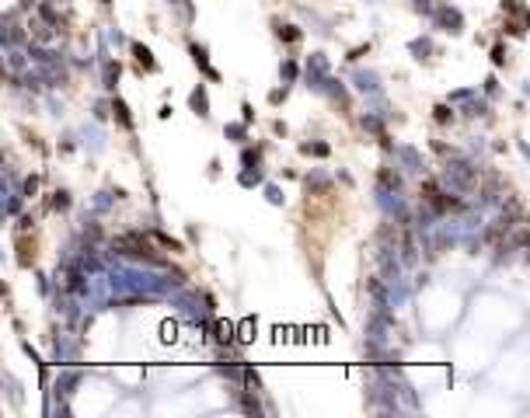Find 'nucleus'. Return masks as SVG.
I'll return each mask as SVG.
<instances>
[{
	"label": "nucleus",
	"mask_w": 530,
	"mask_h": 418,
	"mask_svg": "<svg viewBox=\"0 0 530 418\" xmlns=\"http://www.w3.org/2000/svg\"><path fill=\"white\" fill-rule=\"evenodd\" d=\"M112 251L115 255H122V258H133V262H150V265H160V255L150 248V241L143 237V234H122V237H115L112 241Z\"/></svg>",
	"instance_id": "1"
},
{
	"label": "nucleus",
	"mask_w": 530,
	"mask_h": 418,
	"mask_svg": "<svg viewBox=\"0 0 530 418\" xmlns=\"http://www.w3.org/2000/svg\"><path fill=\"white\" fill-rule=\"evenodd\" d=\"M474 181H478V167H474L471 160H454V164H447V171H443V185H447L450 192H471Z\"/></svg>",
	"instance_id": "2"
},
{
	"label": "nucleus",
	"mask_w": 530,
	"mask_h": 418,
	"mask_svg": "<svg viewBox=\"0 0 530 418\" xmlns=\"http://www.w3.org/2000/svg\"><path fill=\"white\" fill-rule=\"evenodd\" d=\"M307 87H314V91H324V87H328V60H324L321 53H314V56L307 60Z\"/></svg>",
	"instance_id": "3"
},
{
	"label": "nucleus",
	"mask_w": 530,
	"mask_h": 418,
	"mask_svg": "<svg viewBox=\"0 0 530 418\" xmlns=\"http://www.w3.org/2000/svg\"><path fill=\"white\" fill-rule=\"evenodd\" d=\"M433 21H436V28H443V32H450V35H460V32H464V14H460L457 7H436Z\"/></svg>",
	"instance_id": "4"
},
{
	"label": "nucleus",
	"mask_w": 530,
	"mask_h": 418,
	"mask_svg": "<svg viewBox=\"0 0 530 418\" xmlns=\"http://www.w3.org/2000/svg\"><path fill=\"white\" fill-rule=\"evenodd\" d=\"M189 105H192V112H196V115H203V119H206V115H210V94H206V87H196V91L189 94Z\"/></svg>",
	"instance_id": "5"
},
{
	"label": "nucleus",
	"mask_w": 530,
	"mask_h": 418,
	"mask_svg": "<svg viewBox=\"0 0 530 418\" xmlns=\"http://www.w3.org/2000/svg\"><path fill=\"white\" fill-rule=\"evenodd\" d=\"M129 49H133V56H136V63H140V67L147 70V73H153V70H157V60H153V53L147 49V46H143V42H133Z\"/></svg>",
	"instance_id": "6"
},
{
	"label": "nucleus",
	"mask_w": 530,
	"mask_h": 418,
	"mask_svg": "<svg viewBox=\"0 0 530 418\" xmlns=\"http://www.w3.org/2000/svg\"><path fill=\"white\" fill-rule=\"evenodd\" d=\"M367 293L374 296V310H387V293H384L380 279H367Z\"/></svg>",
	"instance_id": "7"
},
{
	"label": "nucleus",
	"mask_w": 530,
	"mask_h": 418,
	"mask_svg": "<svg viewBox=\"0 0 530 418\" xmlns=\"http://www.w3.org/2000/svg\"><path fill=\"white\" fill-rule=\"evenodd\" d=\"M32 262H35V241L21 237V241H18V265H25V269H28Z\"/></svg>",
	"instance_id": "8"
},
{
	"label": "nucleus",
	"mask_w": 530,
	"mask_h": 418,
	"mask_svg": "<svg viewBox=\"0 0 530 418\" xmlns=\"http://www.w3.org/2000/svg\"><path fill=\"white\" fill-rule=\"evenodd\" d=\"M189 53H192V60H196V67L203 70L206 77H213V80H217V70L210 67V56H206V49H203V46H192Z\"/></svg>",
	"instance_id": "9"
},
{
	"label": "nucleus",
	"mask_w": 530,
	"mask_h": 418,
	"mask_svg": "<svg viewBox=\"0 0 530 418\" xmlns=\"http://www.w3.org/2000/svg\"><path fill=\"white\" fill-rule=\"evenodd\" d=\"M394 153H398V157H401V160L408 164V171H422V157H419V153H415L412 146H398Z\"/></svg>",
	"instance_id": "10"
},
{
	"label": "nucleus",
	"mask_w": 530,
	"mask_h": 418,
	"mask_svg": "<svg viewBox=\"0 0 530 418\" xmlns=\"http://www.w3.org/2000/svg\"><path fill=\"white\" fill-rule=\"evenodd\" d=\"M352 84H356L363 94H374V91L380 87V84H377V73H356V77H352Z\"/></svg>",
	"instance_id": "11"
},
{
	"label": "nucleus",
	"mask_w": 530,
	"mask_h": 418,
	"mask_svg": "<svg viewBox=\"0 0 530 418\" xmlns=\"http://www.w3.org/2000/svg\"><path fill=\"white\" fill-rule=\"evenodd\" d=\"M380 188H387V192H398L401 188V174H394V171H380Z\"/></svg>",
	"instance_id": "12"
},
{
	"label": "nucleus",
	"mask_w": 530,
	"mask_h": 418,
	"mask_svg": "<svg viewBox=\"0 0 530 418\" xmlns=\"http://www.w3.org/2000/svg\"><path fill=\"white\" fill-rule=\"evenodd\" d=\"M112 112H115V119H119V122H122L126 129H133V119H129V108H126V105H122L119 98L112 101Z\"/></svg>",
	"instance_id": "13"
},
{
	"label": "nucleus",
	"mask_w": 530,
	"mask_h": 418,
	"mask_svg": "<svg viewBox=\"0 0 530 418\" xmlns=\"http://www.w3.org/2000/svg\"><path fill=\"white\" fill-rule=\"evenodd\" d=\"M7 67H11V73H21V70H25V56H21L14 46L7 49Z\"/></svg>",
	"instance_id": "14"
},
{
	"label": "nucleus",
	"mask_w": 530,
	"mask_h": 418,
	"mask_svg": "<svg viewBox=\"0 0 530 418\" xmlns=\"http://www.w3.org/2000/svg\"><path fill=\"white\" fill-rule=\"evenodd\" d=\"M276 35H279L283 42H297V39H300V28H293V25H276Z\"/></svg>",
	"instance_id": "15"
},
{
	"label": "nucleus",
	"mask_w": 530,
	"mask_h": 418,
	"mask_svg": "<svg viewBox=\"0 0 530 418\" xmlns=\"http://www.w3.org/2000/svg\"><path fill=\"white\" fill-rule=\"evenodd\" d=\"M324 91H331V98H335V101H342V105L349 101V94H345V87H342L338 80H331V77H328V87H324Z\"/></svg>",
	"instance_id": "16"
},
{
	"label": "nucleus",
	"mask_w": 530,
	"mask_h": 418,
	"mask_svg": "<svg viewBox=\"0 0 530 418\" xmlns=\"http://www.w3.org/2000/svg\"><path fill=\"white\" fill-rule=\"evenodd\" d=\"M300 153H307V157H310V153H314V157H328V143H303Z\"/></svg>",
	"instance_id": "17"
},
{
	"label": "nucleus",
	"mask_w": 530,
	"mask_h": 418,
	"mask_svg": "<svg viewBox=\"0 0 530 418\" xmlns=\"http://www.w3.org/2000/svg\"><path fill=\"white\" fill-rule=\"evenodd\" d=\"M412 53H415L419 60H426V53H433V46H429V39H415V42H412Z\"/></svg>",
	"instance_id": "18"
},
{
	"label": "nucleus",
	"mask_w": 530,
	"mask_h": 418,
	"mask_svg": "<svg viewBox=\"0 0 530 418\" xmlns=\"http://www.w3.org/2000/svg\"><path fill=\"white\" fill-rule=\"evenodd\" d=\"M115 80H119V63H108L105 67V87H115Z\"/></svg>",
	"instance_id": "19"
},
{
	"label": "nucleus",
	"mask_w": 530,
	"mask_h": 418,
	"mask_svg": "<svg viewBox=\"0 0 530 418\" xmlns=\"http://www.w3.org/2000/svg\"><path fill=\"white\" fill-rule=\"evenodd\" d=\"M28 32H32V35H35V39H39V42H49V39H53V32H49V28H46V25H32V28H28Z\"/></svg>",
	"instance_id": "20"
},
{
	"label": "nucleus",
	"mask_w": 530,
	"mask_h": 418,
	"mask_svg": "<svg viewBox=\"0 0 530 418\" xmlns=\"http://www.w3.org/2000/svg\"><path fill=\"white\" fill-rule=\"evenodd\" d=\"M153 241H157V244H164V248H171V251H182V244H178V241H171L167 234H153Z\"/></svg>",
	"instance_id": "21"
},
{
	"label": "nucleus",
	"mask_w": 530,
	"mask_h": 418,
	"mask_svg": "<svg viewBox=\"0 0 530 418\" xmlns=\"http://www.w3.org/2000/svg\"><path fill=\"white\" fill-rule=\"evenodd\" d=\"M241 408H244L248 415H262V404H258L255 397H244V401H241Z\"/></svg>",
	"instance_id": "22"
},
{
	"label": "nucleus",
	"mask_w": 530,
	"mask_h": 418,
	"mask_svg": "<svg viewBox=\"0 0 530 418\" xmlns=\"http://www.w3.org/2000/svg\"><path fill=\"white\" fill-rule=\"evenodd\" d=\"M415 11H419V14H429V18H433V14H436V4H433V0H415Z\"/></svg>",
	"instance_id": "23"
},
{
	"label": "nucleus",
	"mask_w": 530,
	"mask_h": 418,
	"mask_svg": "<svg viewBox=\"0 0 530 418\" xmlns=\"http://www.w3.org/2000/svg\"><path fill=\"white\" fill-rule=\"evenodd\" d=\"M279 73H283L286 80H297V63H293V60H286V63L279 67Z\"/></svg>",
	"instance_id": "24"
},
{
	"label": "nucleus",
	"mask_w": 530,
	"mask_h": 418,
	"mask_svg": "<svg viewBox=\"0 0 530 418\" xmlns=\"http://www.w3.org/2000/svg\"><path fill=\"white\" fill-rule=\"evenodd\" d=\"M21 42V28L18 25H7V46H18Z\"/></svg>",
	"instance_id": "25"
},
{
	"label": "nucleus",
	"mask_w": 530,
	"mask_h": 418,
	"mask_svg": "<svg viewBox=\"0 0 530 418\" xmlns=\"http://www.w3.org/2000/svg\"><path fill=\"white\" fill-rule=\"evenodd\" d=\"M433 112H436V122H450V119H454V112H450L447 105H436Z\"/></svg>",
	"instance_id": "26"
},
{
	"label": "nucleus",
	"mask_w": 530,
	"mask_h": 418,
	"mask_svg": "<svg viewBox=\"0 0 530 418\" xmlns=\"http://www.w3.org/2000/svg\"><path fill=\"white\" fill-rule=\"evenodd\" d=\"M241 164H244V167H258V150H244Z\"/></svg>",
	"instance_id": "27"
},
{
	"label": "nucleus",
	"mask_w": 530,
	"mask_h": 418,
	"mask_svg": "<svg viewBox=\"0 0 530 418\" xmlns=\"http://www.w3.org/2000/svg\"><path fill=\"white\" fill-rule=\"evenodd\" d=\"M53 209H70V195H67V192H56V199H53Z\"/></svg>",
	"instance_id": "28"
},
{
	"label": "nucleus",
	"mask_w": 530,
	"mask_h": 418,
	"mask_svg": "<svg viewBox=\"0 0 530 418\" xmlns=\"http://www.w3.org/2000/svg\"><path fill=\"white\" fill-rule=\"evenodd\" d=\"M230 335H234V324H217V338L220 342H230Z\"/></svg>",
	"instance_id": "29"
},
{
	"label": "nucleus",
	"mask_w": 530,
	"mask_h": 418,
	"mask_svg": "<svg viewBox=\"0 0 530 418\" xmlns=\"http://www.w3.org/2000/svg\"><path fill=\"white\" fill-rule=\"evenodd\" d=\"M464 115H471V119H474V115H485V105H481V101H471V105L464 108Z\"/></svg>",
	"instance_id": "30"
},
{
	"label": "nucleus",
	"mask_w": 530,
	"mask_h": 418,
	"mask_svg": "<svg viewBox=\"0 0 530 418\" xmlns=\"http://www.w3.org/2000/svg\"><path fill=\"white\" fill-rule=\"evenodd\" d=\"M35 188H39V178H35V174H32V178H25L21 192H25V195H35Z\"/></svg>",
	"instance_id": "31"
},
{
	"label": "nucleus",
	"mask_w": 530,
	"mask_h": 418,
	"mask_svg": "<svg viewBox=\"0 0 530 418\" xmlns=\"http://www.w3.org/2000/svg\"><path fill=\"white\" fill-rule=\"evenodd\" d=\"M492 63H495V67H502V63H506V49H502V46H495V49H492Z\"/></svg>",
	"instance_id": "32"
},
{
	"label": "nucleus",
	"mask_w": 530,
	"mask_h": 418,
	"mask_svg": "<svg viewBox=\"0 0 530 418\" xmlns=\"http://www.w3.org/2000/svg\"><path fill=\"white\" fill-rule=\"evenodd\" d=\"M265 195H269V202H276V206L283 202V192H279L276 185H269V188H265Z\"/></svg>",
	"instance_id": "33"
},
{
	"label": "nucleus",
	"mask_w": 530,
	"mask_h": 418,
	"mask_svg": "<svg viewBox=\"0 0 530 418\" xmlns=\"http://www.w3.org/2000/svg\"><path fill=\"white\" fill-rule=\"evenodd\" d=\"M244 126H248V122H241V126H227V136L230 139H244Z\"/></svg>",
	"instance_id": "34"
},
{
	"label": "nucleus",
	"mask_w": 530,
	"mask_h": 418,
	"mask_svg": "<svg viewBox=\"0 0 530 418\" xmlns=\"http://www.w3.org/2000/svg\"><path fill=\"white\" fill-rule=\"evenodd\" d=\"M471 98H474V91H467V87H464V91H454V94H450V101H471Z\"/></svg>",
	"instance_id": "35"
},
{
	"label": "nucleus",
	"mask_w": 530,
	"mask_h": 418,
	"mask_svg": "<svg viewBox=\"0 0 530 418\" xmlns=\"http://www.w3.org/2000/svg\"><path fill=\"white\" fill-rule=\"evenodd\" d=\"M283 98H286V87H283V91H272V94H269V101H272V105H279Z\"/></svg>",
	"instance_id": "36"
},
{
	"label": "nucleus",
	"mask_w": 530,
	"mask_h": 418,
	"mask_svg": "<svg viewBox=\"0 0 530 418\" xmlns=\"http://www.w3.org/2000/svg\"><path fill=\"white\" fill-rule=\"evenodd\" d=\"M516 244H523V248H530V230H523V234H516Z\"/></svg>",
	"instance_id": "37"
},
{
	"label": "nucleus",
	"mask_w": 530,
	"mask_h": 418,
	"mask_svg": "<svg viewBox=\"0 0 530 418\" xmlns=\"http://www.w3.org/2000/svg\"><path fill=\"white\" fill-rule=\"evenodd\" d=\"M363 53H370V46H360V49H352V53H349V60H360Z\"/></svg>",
	"instance_id": "38"
},
{
	"label": "nucleus",
	"mask_w": 530,
	"mask_h": 418,
	"mask_svg": "<svg viewBox=\"0 0 530 418\" xmlns=\"http://www.w3.org/2000/svg\"><path fill=\"white\" fill-rule=\"evenodd\" d=\"M241 112H244V115H241L244 122H251V119H255V112H251V105H241Z\"/></svg>",
	"instance_id": "39"
},
{
	"label": "nucleus",
	"mask_w": 530,
	"mask_h": 418,
	"mask_svg": "<svg viewBox=\"0 0 530 418\" xmlns=\"http://www.w3.org/2000/svg\"><path fill=\"white\" fill-rule=\"evenodd\" d=\"M520 150H523V153H527V157H530V146H527V143H523V146H520Z\"/></svg>",
	"instance_id": "40"
},
{
	"label": "nucleus",
	"mask_w": 530,
	"mask_h": 418,
	"mask_svg": "<svg viewBox=\"0 0 530 418\" xmlns=\"http://www.w3.org/2000/svg\"><path fill=\"white\" fill-rule=\"evenodd\" d=\"M527 25H530V14H527Z\"/></svg>",
	"instance_id": "41"
}]
</instances>
